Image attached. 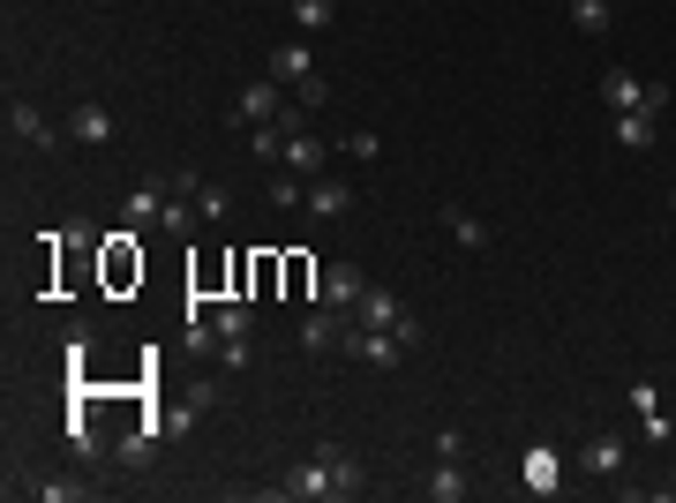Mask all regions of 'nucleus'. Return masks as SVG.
Returning a JSON list of instances; mask_svg holds the SVG:
<instances>
[{
    "instance_id": "1",
    "label": "nucleus",
    "mask_w": 676,
    "mask_h": 503,
    "mask_svg": "<svg viewBox=\"0 0 676 503\" xmlns=\"http://www.w3.org/2000/svg\"><path fill=\"white\" fill-rule=\"evenodd\" d=\"M369 489V466L353 459L346 444H316V459H301L279 473V496L286 503H346Z\"/></svg>"
},
{
    "instance_id": "2",
    "label": "nucleus",
    "mask_w": 676,
    "mask_h": 503,
    "mask_svg": "<svg viewBox=\"0 0 676 503\" xmlns=\"http://www.w3.org/2000/svg\"><path fill=\"white\" fill-rule=\"evenodd\" d=\"M601 98H609V113H669V84H646L632 68H609Z\"/></svg>"
},
{
    "instance_id": "3",
    "label": "nucleus",
    "mask_w": 676,
    "mask_h": 503,
    "mask_svg": "<svg viewBox=\"0 0 676 503\" xmlns=\"http://www.w3.org/2000/svg\"><path fill=\"white\" fill-rule=\"evenodd\" d=\"M301 98H286V84H279V76H255L249 90H241V98H233V121H286V113H294Z\"/></svg>"
},
{
    "instance_id": "4",
    "label": "nucleus",
    "mask_w": 676,
    "mask_h": 503,
    "mask_svg": "<svg viewBox=\"0 0 676 503\" xmlns=\"http://www.w3.org/2000/svg\"><path fill=\"white\" fill-rule=\"evenodd\" d=\"M346 331H353V316H346V308H324V300L301 316V346H308V353H346Z\"/></svg>"
},
{
    "instance_id": "5",
    "label": "nucleus",
    "mask_w": 676,
    "mask_h": 503,
    "mask_svg": "<svg viewBox=\"0 0 676 503\" xmlns=\"http://www.w3.org/2000/svg\"><path fill=\"white\" fill-rule=\"evenodd\" d=\"M301 210H308L316 226H338V218H353V181H324V173H316V188L301 196Z\"/></svg>"
},
{
    "instance_id": "6",
    "label": "nucleus",
    "mask_w": 676,
    "mask_h": 503,
    "mask_svg": "<svg viewBox=\"0 0 676 503\" xmlns=\"http://www.w3.org/2000/svg\"><path fill=\"white\" fill-rule=\"evenodd\" d=\"M159 218H166V173H159V181H135V188H128V204H121V226H128V233L159 226Z\"/></svg>"
},
{
    "instance_id": "7",
    "label": "nucleus",
    "mask_w": 676,
    "mask_h": 503,
    "mask_svg": "<svg viewBox=\"0 0 676 503\" xmlns=\"http://www.w3.org/2000/svg\"><path fill=\"white\" fill-rule=\"evenodd\" d=\"M8 135H15V143H31L39 158H53V151H61V135L45 128V113L31 106V98H15V106H8Z\"/></svg>"
},
{
    "instance_id": "8",
    "label": "nucleus",
    "mask_w": 676,
    "mask_h": 503,
    "mask_svg": "<svg viewBox=\"0 0 676 503\" xmlns=\"http://www.w3.org/2000/svg\"><path fill=\"white\" fill-rule=\"evenodd\" d=\"M316 294H324V308H346V316H353V300L369 294V271H361V263H331V271L316 278Z\"/></svg>"
},
{
    "instance_id": "9",
    "label": "nucleus",
    "mask_w": 676,
    "mask_h": 503,
    "mask_svg": "<svg viewBox=\"0 0 676 503\" xmlns=\"http://www.w3.org/2000/svg\"><path fill=\"white\" fill-rule=\"evenodd\" d=\"M624 459H632V444H624V436H587L579 473H587V481H617V473H624Z\"/></svg>"
},
{
    "instance_id": "10",
    "label": "nucleus",
    "mask_w": 676,
    "mask_h": 503,
    "mask_svg": "<svg viewBox=\"0 0 676 503\" xmlns=\"http://www.w3.org/2000/svg\"><path fill=\"white\" fill-rule=\"evenodd\" d=\"M263 61H271V76H279V84H308V76H316V53H308V39H286V45H271Z\"/></svg>"
},
{
    "instance_id": "11",
    "label": "nucleus",
    "mask_w": 676,
    "mask_h": 503,
    "mask_svg": "<svg viewBox=\"0 0 676 503\" xmlns=\"http://www.w3.org/2000/svg\"><path fill=\"white\" fill-rule=\"evenodd\" d=\"M632 420H639V436H646V444H662V436H669V420H662V391H654V383H632Z\"/></svg>"
},
{
    "instance_id": "12",
    "label": "nucleus",
    "mask_w": 676,
    "mask_h": 503,
    "mask_svg": "<svg viewBox=\"0 0 676 503\" xmlns=\"http://www.w3.org/2000/svg\"><path fill=\"white\" fill-rule=\"evenodd\" d=\"M406 308H399V294H383V286H369V294L353 300V324H369V331H391Z\"/></svg>"
},
{
    "instance_id": "13",
    "label": "nucleus",
    "mask_w": 676,
    "mask_h": 503,
    "mask_svg": "<svg viewBox=\"0 0 676 503\" xmlns=\"http://www.w3.org/2000/svg\"><path fill=\"white\" fill-rule=\"evenodd\" d=\"M68 135H76V143H90V151H98V143H113V113H106V106H76V113H68Z\"/></svg>"
},
{
    "instance_id": "14",
    "label": "nucleus",
    "mask_w": 676,
    "mask_h": 503,
    "mask_svg": "<svg viewBox=\"0 0 676 503\" xmlns=\"http://www.w3.org/2000/svg\"><path fill=\"white\" fill-rule=\"evenodd\" d=\"M526 489H534V496H556V489H564V459H556V451H526Z\"/></svg>"
},
{
    "instance_id": "15",
    "label": "nucleus",
    "mask_w": 676,
    "mask_h": 503,
    "mask_svg": "<svg viewBox=\"0 0 676 503\" xmlns=\"http://www.w3.org/2000/svg\"><path fill=\"white\" fill-rule=\"evenodd\" d=\"M466 489H473V481L459 473V459H444V466H436V473L422 481V496H428V503H459Z\"/></svg>"
},
{
    "instance_id": "16",
    "label": "nucleus",
    "mask_w": 676,
    "mask_h": 503,
    "mask_svg": "<svg viewBox=\"0 0 676 503\" xmlns=\"http://www.w3.org/2000/svg\"><path fill=\"white\" fill-rule=\"evenodd\" d=\"M135 233H113V249H106V286H128V278H143V255H128Z\"/></svg>"
},
{
    "instance_id": "17",
    "label": "nucleus",
    "mask_w": 676,
    "mask_h": 503,
    "mask_svg": "<svg viewBox=\"0 0 676 503\" xmlns=\"http://www.w3.org/2000/svg\"><path fill=\"white\" fill-rule=\"evenodd\" d=\"M571 23H579L587 39H609V31H617V8H609V0H571Z\"/></svg>"
},
{
    "instance_id": "18",
    "label": "nucleus",
    "mask_w": 676,
    "mask_h": 503,
    "mask_svg": "<svg viewBox=\"0 0 676 503\" xmlns=\"http://www.w3.org/2000/svg\"><path fill=\"white\" fill-rule=\"evenodd\" d=\"M654 121L662 113H617V143L624 151H654Z\"/></svg>"
},
{
    "instance_id": "19",
    "label": "nucleus",
    "mask_w": 676,
    "mask_h": 503,
    "mask_svg": "<svg viewBox=\"0 0 676 503\" xmlns=\"http://www.w3.org/2000/svg\"><path fill=\"white\" fill-rule=\"evenodd\" d=\"M286 173H324V143L301 128V135H286Z\"/></svg>"
},
{
    "instance_id": "20",
    "label": "nucleus",
    "mask_w": 676,
    "mask_h": 503,
    "mask_svg": "<svg viewBox=\"0 0 676 503\" xmlns=\"http://www.w3.org/2000/svg\"><path fill=\"white\" fill-rule=\"evenodd\" d=\"M444 233H451L459 249H489V226H481L473 210H444Z\"/></svg>"
},
{
    "instance_id": "21",
    "label": "nucleus",
    "mask_w": 676,
    "mask_h": 503,
    "mask_svg": "<svg viewBox=\"0 0 676 503\" xmlns=\"http://www.w3.org/2000/svg\"><path fill=\"white\" fill-rule=\"evenodd\" d=\"M211 324H218V346H226V338H249L255 316H249V300H218V308H211Z\"/></svg>"
},
{
    "instance_id": "22",
    "label": "nucleus",
    "mask_w": 676,
    "mask_h": 503,
    "mask_svg": "<svg viewBox=\"0 0 676 503\" xmlns=\"http://www.w3.org/2000/svg\"><path fill=\"white\" fill-rule=\"evenodd\" d=\"M23 496H45V503H76V496H90L84 481H45V473H31V481H15Z\"/></svg>"
},
{
    "instance_id": "23",
    "label": "nucleus",
    "mask_w": 676,
    "mask_h": 503,
    "mask_svg": "<svg viewBox=\"0 0 676 503\" xmlns=\"http://www.w3.org/2000/svg\"><path fill=\"white\" fill-rule=\"evenodd\" d=\"M196 210H204L211 226H226V218H233V196H226V188H211V181H196Z\"/></svg>"
},
{
    "instance_id": "24",
    "label": "nucleus",
    "mask_w": 676,
    "mask_h": 503,
    "mask_svg": "<svg viewBox=\"0 0 676 503\" xmlns=\"http://www.w3.org/2000/svg\"><path fill=\"white\" fill-rule=\"evenodd\" d=\"M331 15H338V0H294V23H301V31H331Z\"/></svg>"
},
{
    "instance_id": "25",
    "label": "nucleus",
    "mask_w": 676,
    "mask_h": 503,
    "mask_svg": "<svg viewBox=\"0 0 676 503\" xmlns=\"http://www.w3.org/2000/svg\"><path fill=\"white\" fill-rule=\"evenodd\" d=\"M391 338H399V346H406V353H422V316H399V324H391Z\"/></svg>"
},
{
    "instance_id": "26",
    "label": "nucleus",
    "mask_w": 676,
    "mask_h": 503,
    "mask_svg": "<svg viewBox=\"0 0 676 503\" xmlns=\"http://www.w3.org/2000/svg\"><path fill=\"white\" fill-rule=\"evenodd\" d=\"M294 98L316 113V106H331V84H324V76H308V84H294Z\"/></svg>"
},
{
    "instance_id": "27",
    "label": "nucleus",
    "mask_w": 676,
    "mask_h": 503,
    "mask_svg": "<svg viewBox=\"0 0 676 503\" xmlns=\"http://www.w3.org/2000/svg\"><path fill=\"white\" fill-rule=\"evenodd\" d=\"M301 196H308L301 181H271V204H279V210H301Z\"/></svg>"
},
{
    "instance_id": "28",
    "label": "nucleus",
    "mask_w": 676,
    "mask_h": 503,
    "mask_svg": "<svg viewBox=\"0 0 676 503\" xmlns=\"http://www.w3.org/2000/svg\"><path fill=\"white\" fill-rule=\"evenodd\" d=\"M377 151H383V143L369 135V128H353V135H346V158H377Z\"/></svg>"
},
{
    "instance_id": "29",
    "label": "nucleus",
    "mask_w": 676,
    "mask_h": 503,
    "mask_svg": "<svg viewBox=\"0 0 676 503\" xmlns=\"http://www.w3.org/2000/svg\"><path fill=\"white\" fill-rule=\"evenodd\" d=\"M669 496H676V473H669Z\"/></svg>"
},
{
    "instance_id": "30",
    "label": "nucleus",
    "mask_w": 676,
    "mask_h": 503,
    "mask_svg": "<svg viewBox=\"0 0 676 503\" xmlns=\"http://www.w3.org/2000/svg\"><path fill=\"white\" fill-rule=\"evenodd\" d=\"M669 210H676V188H669Z\"/></svg>"
}]
</instances>
